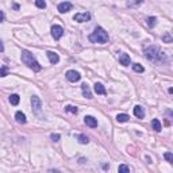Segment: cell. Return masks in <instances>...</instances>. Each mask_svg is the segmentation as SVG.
Instances as JSON below:
<instances>
[{"label": "cell", "instance_id": "6da1fadb", "mask_svg": "<svg viewBox=\"0 0 173 173\" xmlns=\"http://www.w3.org/2000/svg\"><path fill=\"white\" fill-rule=\"evenodd\" d=\"M145 57H146L149 61L154 62V64H162V62H166V54L164 52H161L157 46H149V48L145 49Z\"/></svg>", "mask_w": 173, "mask_h": 173}, {"label": "cell", "instance_id": "7a4b0ae2", "mask_svg": "<svg viewBox=\"0 0 173 173\" xmlns=\"http://www.w3.org/2000/svg\"><path fill=\"white\" fill-rule=\"evenodd\" d=\"M20 58H22V62L24 65H27L30 69H33L34 72H39L42 67L39 65V62L35 59L33 54L29 52V50H22V54H20Z\"/></svg>", "mask_w": 173, "mask_h": 173}, {"label": "cell", "instance_id": "3957f363", "mask_svg": "<svg viewBox=\"0 0 173 173\" xmlns=\"http://www.w3.org/2000/svg\"><path fill=\"white\" fill-rule=\"evenodd\" d=\"M89 41L92 43H100V45H103V43L108 42V34L106 33V30L103 27L97 26L93 30V33L89 35Z\"/></svg>", "mask_w": 173, "mask_h": 173}, {"label": "cell", "instance_id": "277c9868", "mask_svg": "<svg viewBox=\"0 0 173 173\" xmlns=\"http://www.w3.org/2000/svg\"><path fill=\"white\" fill-rule=\"evenodd\" d=\"M31 107H33V111L35 115L41 116V110H42V102H41V99L38 96L34 95L31 97Z\"/></svg>", "mask_w": 173, "mask_h": 173}, {"label": "cell", "instance_id": "5b68a950", "mask_svg": "<svg viewBox=\"0 0 173 173\" xmlns=\"http://www.w3.org/2000/svg\"><path fill=\"white\" fill-rule=\"evenodd\" d=\"M91 19V14L89 12H78L73 16V20L78 22V23H83V22H88Z\"/></svg>", "mask_w": 173, "mask_h": 173}, {"label": "cell", "instance_id": "8992f818", "mask_svg": "<svg viewBox=\"0 0 173 173\" xmlns=\"http://www.w3.org/2000/svg\"><path fill=\"white\" fill-rule=\"evenodd\" d=\"M62 35H64V29L61 26H58V24H54L52 27V37L54 39H59Z\"/></svg>", "mask_w": 173, "mask_h": 173}, {"label": "cell", "instance_id": "52a82bcc", "mask_svg": "<svg viewBox=\"0 0 173 173\" xmlns=\"http://www.w3.org/2000/svg\"><path fill=\"white\" fill-rule=\"evenodd\" d=\"M67 78L70 81V83H76V81H78L81 78V76L76 70H68L67 72Z\"/></svg>", "mask_w": 173, "mask_h": 173}, {"label": "cell", "instance_id": "ba28073f", "mask_svg": "<svg viewBox=\"0 0 173 173\" xmlns=\"http://www.w3.org/2000/svg\"><path fill=\"white\" fill-rule=\"evenodd\" d=\"M72 7H73V5H72V3H69V2H64V3H59L58 4V11L61 12V14H67V12H69L72 10Z\"/></svg>", "mask_w": 173, "mask_h": 173}, {"label": "cell", "instance_id": "9c48e42d", "mask_svg": "<svg viewBox=\"0 0 173 173\" xmlns=\"http://www.w3.org/2000/svg\"><path fill=\"white\" fill-rule=\"evenodd\" d=\"M84 123H85L88 127H92V128L97 127V121L93 118V116H91V115H87L85 118H84Z\"/></svg>", "mask_w": 173, "mask_h": 173}, {"label": "cell", "instance_id": "30bf717a", "mask_svg": "<svg viewBox=\"0 0 173 173\" xmlns=\"http://www.w3.org/2000/svg\"><path fill=\"white\" fill-rule=\"evenodd\" d=\"M119 62H121V65H123V67H128L131 62L130 59V56L126 54V53H123V54L119 56Z\"/></svg>", "mask_w": 173, "mask_h": 173}, {"label": "cell", "instance_id": "8fae6325", "mask_svg": "<svg viewBox=\"0 0 173 173\" xmlns=\"http://www.w3.org/2000/svg\"><path fill=\"white\" fill-rule=\"evenodd\" d=\"M46 54H48V58H49V61L52 62V64H58L59 57H58V54H57L56 52H52V50H49Z\"/></svg>", "mask_w": 173, "mask_h": 173}, {"label": "cell", "instance_id": "7c38bea8", "mask_svg": "<svg viewBox=\"0 0 173 173\" xmlns=\"http://www.w3.org/2000/svg\"><path fill=\"white\" fill-rule=\"evenodd\" d=\"M134 115L137 116L138 119H143L145 118V110L142 106H135L134 107Z\"/></svg>", "mask_w": 173, "mask_h": 173}, {"label": "cell", "instance_id": "4fadbf2b", "mask_svg": "<svg viewBox=\"0 0 173 173\" xmlns=\"http://www.w3.org/2000/svg\"><path fill=\"white\" fill-rule=\"evenodd\" d=\"M15 119H16V122H18V123H20V124H24L27 122L26 115H24L22 111H18L16 114H15Z\"/></svg>", "mask_w": 173, "mask_h": 173}, {"label": "cell", "instance_id": "5bb4252c", "mask_svg": "<svg viewBox=\"0 0 173 173\" xmlns=\"http://www.w3.org/2000/svg\"><path fill=\"white\" fill-rule=\"evenodd\" d=\"M81 91H83L84 97H87V99H92V92H91L89 87H88L85 83H84L83 85H81Z\"/></svg>", "mask_w": 173, "mask_h": 173}, {"label": "cell", "instance_id": "9a60e30c", "mask_svg": "<svg viewBox=\"0 0 173 173\" xmlns=\"http://www.w3.org/2000/svg\"><path fill=\"white\" fill-rule=\"evenodd\" d=\"M95 92L97 93V95H106L107 91H106V88H104V85H103V84L96 83V84H95Z\"/></svg>", "mask_w": 173, "mask_h": 173}, {"label": "cell", "instance_id": "2e32d148", "mask_svg": "<svg viewBox=\"0 0 173 173\" xmlns=\"http://www.w3.org/2000/svg\"><path fill=\"white\" fill-rule=\"evenodd\" d=\"M152 128H153L154 131H157V133H158V131H161V128H162L161 122H160L158 119H153V121H152Z\"/></svg>", "mask_w": 173, "mask_h": 173}, {"label": "cell", "instance_id": "e0dca14e", "mask_svg": "<svg viewBox=\"0 0 173 173\" xmlns=\"http://www.w3.org/2000/svg\"><path fill=\"white\" fill-rule=\"evenodd\" d=\"M128 119H130V116L127 114H118V116H116V121H118L119 123H126Z\"/></svg>", "mask_w": 173, "mask_h": 173}, {"label": "cell", "instance_id": "ac0fdd59", "mask_svg": "<svg viewBox=\"0 0 173 173\" xmlns=\"http://www.w3.org/2000/svg\"><path fill=\"white\" fill-rule=\"evenodd\" d=\"M19 102H20L19 95L14 93V95H11V96H10V103H11L12 106H18V104H19Z\"/></svg>", "mask_w": 173, "mask_h": 173}, {"label": "cell", "instance_id": "d6986e66", "mask_svg": "<svg viewBox=\"0 0 173 173\" xmlns=\"http://www.w3.org/2000/svg\"><path fill=\"white\" fill-rule=\"evenodd\" d=\"M77 139H78V142H80V143H83V145H87V143H89V138H88L87 135H84V134H80V135H77Z\"/></svg>", "mask_w": 173, "mask_h": 173}, {"label": "cell", "instance_id": "ffe728a7", "mask_svg": "<svg viewBox=\"0 0 173 173\" xmlns=\"http://www.w3.org/2000/svg\"><path fill=\"white\" fill-rule=\"evenodd\" d=\"M65 111H67V112H70V114H74V115H76L77 112H78V110H77V107H74V106H67V107H65Z\"/></svg>", "mask_w": 173, "mask_h": 173}, {"label": "cell", "instance_id": "44dd1931", "mask_svg": "<svg viewBox=\"0 0 173 173\" xmlns=\"http://www.w3.org/2000/svg\"><path fill=\"white\" fill-rule=\"evenodd\" d=\"M157 23V18L156 16H149L147 18V26L149 27H154Z\"/></svg>", "mask_w": 173, "mask_h": 173}, {"label": "cell", "instance_id": "7402d4cb", "mask_svg": "<svg viewBox=\"0 0 173 173\" xmlns=\"http://www.w3.org/2000/svg\"><path fill=\"white\" fill-rule=\"evenodd\" d=\"M133 69H134V72H138V73H142V72L145 70V68L141 64H134L133 65Z\"/></svg>", "mask_w": 173, "mask_h": 173}, {"label": "cell", "instance_id": "603a6c76", "mask_svg": "<svg viewBox=\"0 0 173 173\" xmlns=\"http://www.w3.org/2000/svg\"><path fill=\"white\" fill-rule=\"evenodd\" d=\"M164 158H165L168 162L173 164V153H171V152H166L165 154H164Z\"/></svg>", "mask_w": 173, "mask_h": 173}, {"label": "cell", "instance_id": "cb8c5ba5", "mask_svg": "<svg viewBox=\"0 0 173 173\" xmlns=\"http://www.w3.org/2000/svg\"><path fill=\"white\" fill-rule=\"evenodd\" d=\"M35 5L38 8H42L43 10V8H46V2L45 0H35Z\"/></svg>", "mask_w": 173, "mask_h": 173}, {"label": "cell", "instance_id": "d4e9b609", "mask_svg": "<svg viewBox=\"0 0 173 173\" xmlns=\"http://www.w3.org/2000/svg\"><path fill=\"white\" fill-rule=\"evenodd\" d=\"M162 41H164V42H165V43H172V42H173V38L171 37V34H168V33H166L165 35L162 37Z\"/></svg>", "mask_w": 173, "mask_h": 173}, {"label": "cell", "instance_id": "484cf974", "mask_svg": "<svg viewBox=\"0 0 173 173\" xmlns=\"http://www.w3.org/2000/svg\"><path fill=\"white\" fill-rule=\"evenodd\" d=\"M118 171L119 172H130V168H128L127 165H124V164H122V165H119Z\"/></svg>", "mask_w": 173, "mask_h": 173}, {"label": "cell", "instance_id": "4316f807", "mask_svg": "<svg viewBox=\"0 0 173 173\" xmlns=\"http://www.w3.org/2000/svg\"><path fill=\"white\" fill-rule=\"evenodd\" d=\"M7 73H8L7 67H5V65H3V67H2V72H0V76H2V77H5V76H7Z\"/></svg>", "mask_w": 173, "mask_h": 173}, {"label": "cell", "instance_id": "83f0119b", "mask_svg": "<svg viewBox=\"0 0 173 173\" xmlns=\"http://www.w3.org/2000/svg\"><path fill=\"white\" fill-rule=\"evenodd\" d=\"M50 138H52V141H54V142H58L59 138H61V135L59 134H52L50 135Z\"/></svg>", "mask_w": 173, "mask_h": 173}, {"label": "cell", "instance_id": "f1b7e54d", "mask_svg": "<svg viewBox=\"0 0 173 173\" xmlns=\"http://www.w3.org/2000/svg\"><path fill=\"white\" fill-rule=\"evenodd\" d=\"M14 10H19V4H14Z\"/></svg>", "mask_w": 173, "mask_h": 173}, {"label": "cell", "instance_id": "f546056e", "mask_svg": "<svg viewBox=\"0 0 173 173\" xmlns=\"http://www.w3.org/2000/svg\"><path fill=\"white\" fill-rule=\"evenodd\" d=\"M0 15H2V22H4V12H0Z\"/></svg>", "mask_w": 173, "mask_h": 173}, {"label": "cell", "instance_id": "4dcf8cb0", "mask_svg": "<svg viewBox=\"0 0 173 173\" xmlns=\"http://www.w3.org/2000/svg\"><path fill=\"white\" fill-rule=\"evenodd\" d=\"M169 93H173V88H169Z\"/></svg>", "mask_w": 173, "mask_h": 173}]
</instances>
